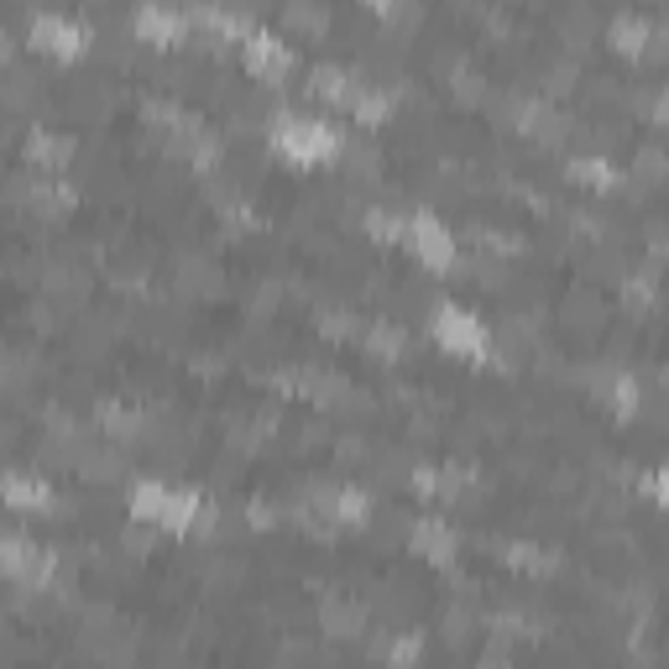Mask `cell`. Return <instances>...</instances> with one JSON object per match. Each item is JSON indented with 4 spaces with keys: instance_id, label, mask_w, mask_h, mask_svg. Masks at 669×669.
Instances as JSON below:
<instances>
[{
    "instance_id": "1",
    "label": "cell",
    "mask_w": 669,
    "mask_h": 669,
    "mask_svg": "<svg viewBox=\"0 0 669 669\" xmlns=\"http://www.w3.org/2000/svg\"><path fill=\"white\" fill-rule=\"evenodd\" d=\"M131 513L152 528H168V534H210L215 528V508L183 487H168V481H136Z\"/></svg>"
},
{
    "instance_id": "2",
    "label": "cell",
    "mask_w": 669,
    "mask_h": 669,
    "mask_svg": "<svg viewBox=\"0 0 669 669\" xmlns=\"http://www.w3.org/2000/svg\"><path fill=\"white\" fill-rule=\"evenodd\" d=\"M272 147L282 157H293V163H324V157H335L341 152V136L335 126H324L314 115H272Z\"/></svg>"
},
{
    "instance_id": "3",
    "label": "cell",
    "mask_w": 669,
    "mask_h": 669,
    "mask_svg": "<svg viewBox=\"0 0 669 669\" xmlns=\"http://www.w3.org/2000/svg\"><path fill=\"white\" fill-rule=\"evenodd\" d=\"M430 335L450 350V356H466V361H487V356H492V335H487V324L476 320L471 309H460V303H439V309H434Z\"/></svg>"
},
{
    "instance_id": "4",
    "label": "cell",
    "mask_w": 669,
    "mask_h": 669,
    "mask_svg": "<svg viewBox=\"0 0 669 669\" xmlns=\"http://www.w3.org/2000/svg\"><path fill=\"white\" fill-rule=\"evenodd\" d=\"M403 241H409V246L430 261V267H439V272H445V267H455V236L434 215H409V225H403Z\"/></svg>"
},
{
    "instance_id": "5",
    "label": "cell",
    "mask_w": 669,
    "mask_h": 669,
    "mask_svg": "<svg viewBox=\"0 0 669 669\" xmlns=\"http://www.w3.org/2000/svg\"><path fill=\"white\" fill-rule=\"evenodd\" d=\"M32 43L47 47V53L74 58V53H85L89 47V26L74 22V16H58V11H43V16H32Z\"/></svg>"
},
{
    "instance_id": "6",
    "label": "cell",
    "mask_w": 669,
    "mask_h": 669,
    "mask_svg": "<svg viewBox=\"0 0 669 669\" xmlns=\"http://www.w3.org/2000/svg\"><path fill=\"white\" fill-rule=\"evenodd\" d=\"M5 576H11V581L43 586L47 576H53V555H47L43 544L22 539V534H11V539H5Z\"/></svg>"
},
{
    "instance_id": "7",
    "label": "cell",
    "mask_w": 669,
    "mask_h": 669,
    "mask_svg": "<svg viewBox=\"0 0 669 669\" xmlns=\"http://www.w3.org/2000/svg\"><path fill=\"white\" fill-rule=\"evenodd\" d=\"M246 68L252 74H261V79H282L288 68H293V53H288V43H282L278 32H252L246 37Z\"/></svg>"
},
{
    "instance_id": "8",
    "label": "cell",
    "mask_w": 669,
    "mask_h": 669,
    "mask_svg": "<svg viewBox=\"0 0 669 669\" xmlns=\"http://www.w3.org/2000/svg\"><path fill=\"white\" fill-rule=\"evenodd\" d=\"M131 26H136V37H142V43H178V37H183V16H178V11H168V5H136V11H131Z\"/></svg>"
},
{
    "instance_id": "9",
    "label": "cell",
    "mask_w": 669,
    "mask_h": 669,
    "mask_svg": "<svg viewBox=\"0 0 669 669\" xmlns=\"http://www.w3.org/2000/svg\"><path fill=\"white\" fill-rule=\"evenodd\" d=\"M413 549H419L424 560H434V565H450V560H455V534H450V523L419 519V523H413Z\"/></svg>"
},
{
    "instance_id": "10",
    "label": "cell",
    "mask_w": 669,
    "mask_h": 669,
    "mask_svg": "<svg viewBox=\"0 0 669 669\" xmlns=\"http://www.w3.org/2000/svg\"><path fill=\"white\" fill-rule=\"evenodd\" d=\"M68 157H74V142H68V136H53V131H43V126L26 136V163H37L47 178L58 174Z\"/></svg>"
},
{
    "instance_id": "11",
    "label": "cell",
    "mask_w": 669,
    "mask_h": 669,
    "mask_svg": "<svg viewBox=\"0 0 669 669\" xmlns=\"http://www.w3.org/2000/svg\"><path fill=\"white\" fill-rule=\"evenodd\" d=\"M309 89L320 94V100H335V105H350V94L361 89V79L350 74V68H335V64H320L309 74Z\"/></svg>"
},
{
    "instance_id": "12",
    "label": "cell",
    "mask_w": 669,
    "mask_h": 669,
    "mask_svg": "<svg viewBox=\"0 0 669 669\" xmlns=\"http://www.w3.org/2000/svg\"><path fill=\"white\" fill-rule=\"evenodd\" d=\"M606 37H612V47H623V53H644V47L654 43V22H648V16H633V11H623V16H612Z\"/></svg>"
},
{
    "instance_id": "13",
    "label": "cell",
    "mask_w": 669,
    "mask_h": 669,
    "mask_svg": "<svg viewBox=\"0 0 669 669\" xmlns=\"http://www.w3.org/2000/svg\"><path fill=\"white\" fill-rule=\"evenodd\" d=\"M5 502H11V508H47V487L22 471H11L5 476Z\"/></svg>"
},
{
    "instance_id": "14",
    "label": "cell",
    "mask_w": 669,
    "mask_h": 669,
    "mask_svg": "<svg viewBox=\"0 0 669 669\" xmlns=\"http://www.w3.org/2000/svg\"><path fill=\"white\" fill-rule=\"evenodd\" d=\"M32 204H37V210H47V215H58V210H68V204H74V189L43 174L37 183H32Z\"/></svg>"
},
{
    "instance_id": "15",
    "label": "cell",
    "mask_w": 669,
    "mask_h": 669,
    "mask_svg": "<svg viewBox=\"0 0 669 669\" xmlns=\"http://www.w3.org/2000/svg\"><path fill=\"white\" fill-rule=\"evenodd\" d=\"M570 178H581L591 189H612V183H617V168H612L606 157H576V163H570Z\"/></svg>"
},
{
    "instance_id": "16",
    "label": "cell",
    "mask_w": 669,
    "mask_h": 669,
    "mask_svg": "<svg viewBox=\"0 0 669 669\" xmlns=\"http://www.w3.org/2000/svg\"><path fill=\"white\" fill-rule=\"evenodd\" d=\"M100 424L110 434H136V413L121 409V403H100Z\"/></svg>"
},
{
    "instance_id": "17",
    "label": "cell",
    "mask_w": 669,
    "mask_h": 669,
    "mask_svg": "<svg viewBox=\"0 0 669 669\" xmlns=\"http://www.w3.org/2000/svg\"><path fill=\"white\" fill-rule=\"evenodd\" d=\"M606 398H612V409H617V413L638 409V388H633V377H612V382H606Z\"/></svg>"
},
{
    "instance_id": "18",
    "label": "cell",
    "mask_w": 669,
    "mask_h": 669,
    "mask_svg": "<svg viewBox=\"0 0 669 669\" xmlns=\"http://www.w3.org/2000/svg\"><path fill=\"white\" fill-rule=\"evenodd\" d=\"M288 22H299V26H324V11H314V5H288Z\"/></svg>"
},
{
    "instance_id": "19",
    "label": "cell",
    "mask_w": 669,
    "mask_h": 669,
    "mask_svg": "<svg viewBox=\"0 0 669 669\" xmlns=\"http://www.w3.org/2000/svg\"><path fill=\"white\" fill-rule=\"evenodd\" d=\"M648 492L659 497V502H669V466H659V471L648 476Z\"/></svg>"
},
{
    "instance_id": "20",
    "label": "cell",
    "mask_w": 669,
    "mask_h": 669,
    "mask_svg": "<svg viewBox=\"0 0 669 669\" xmlns=\"http://www.w3.org/2000/svg\"><path fill=\"white\" fill-rule=\"evenodd\" d=\"M654 126H669V89H659V100H654Z\"/></svg>"
}]
</instances>
